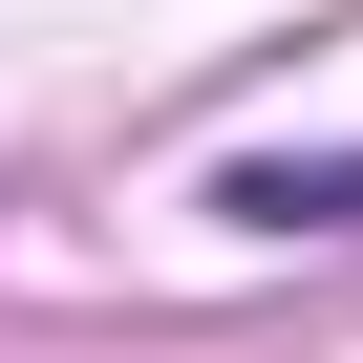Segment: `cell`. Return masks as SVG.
<instances>
[{
	"mask_svg": "<svg viewBox=\"0 0 363 363\" xmlns=\"http://www.w3.org/2000/svg\"><path fill=\"white\" fill-rule=\"evenodd\" d=\"M235 214H257V235H342V214H363V150H342V171H299V150H257V171H235Z\"/></svg>",
	"mask_w": 363,
	"mask_h": 363,
	"instance_id": "obj_1",
	"label": "cell"
}]
</instances>
